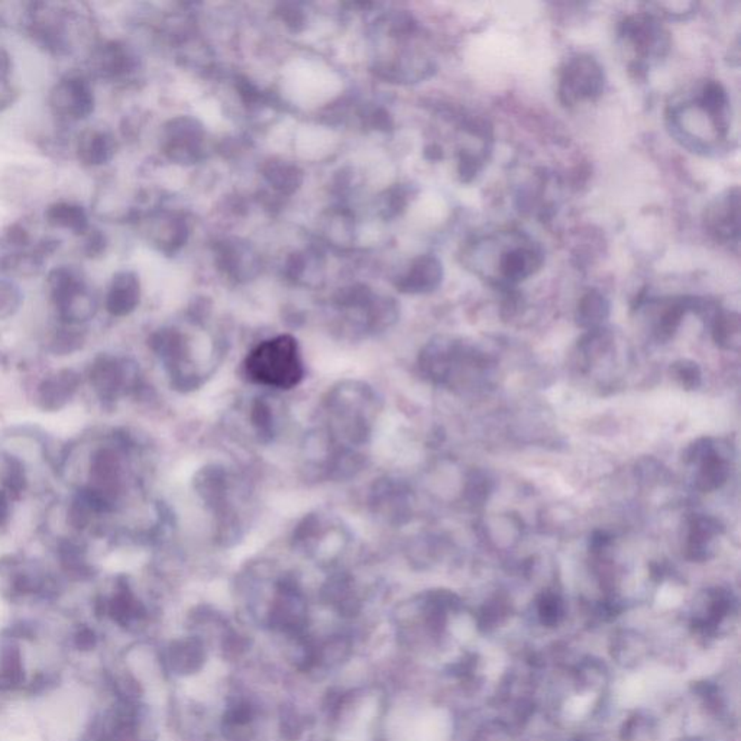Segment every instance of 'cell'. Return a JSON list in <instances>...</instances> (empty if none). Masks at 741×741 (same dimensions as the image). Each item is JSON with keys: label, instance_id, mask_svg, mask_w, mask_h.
Returning <instances> with one entry per match:
<instances>
[{"label": "cell", "instance_id": "cell-1", "mask_svg": "<svg viewBox=\"0 0 741 741\" xmlns=\"http://www.w3.org/2000/svg\"><path fill=\"white\" fill-rule=\"evenodd\" d=\"M666 119L672 136L686 150L714 154L730 133L728 93L719 81H704L692 99L671 105Z\"/></svg>", "mask_w": 741, "mask_h": 741}, {"label": "cell", "instance_id": "cell-2", "mask_svg": "<svg viewBox=\"0 0 741 741\" xmlns=\"http://www.w3.org/2000/svg\"><path fill=\"white\" fill-rule=\"evenodd\" d=\"M466 269L489 283L511 287L535 276L544 262V252L521 232L507 231L473 239L462 255Z\"/></svg>", "mask_w": 741, "mask_h": 741}, {"label": "cell", "instance_id": "cell-3", "mask_svg": "<svg viewBox=\"0 0 741 741\" xmlns=\"http://www.w3.org/2000/svg\"><path fill=\"white\" fill-rule=\"evenodd\" d=\"M245 372L251 381L276 389H291L305 379L298 342L291 334L261 342L246 356Z\"/></svg>", "mask_w": 741, "mask_h": 741}, {"label": "cell", "instance_id": "cell-4", "mask_svg": "<svg viewBox=\"0 0 741 741\" xmlns=\"http://www.w3.org/2000/svg\"><path fill=\"white\" fill-rule=\"evenodd\" d=\"M618 38L626 54L633 59L630 66L635 70H647L671 51V33L652 12H639L624 19Z\"/></svg>", "mask_w": 741, "mask_h": 741}, {"label": "cell", "instance_id": "cell-5", "mask_svg": "<svg viewBox=\"0 0 741 741\" xmlns=\"http://www.w3.org/2000/svg\"><path fill=\"white\" fill-rule=\"evenodd\" d=\"M606 87V74L594 57L581 54L572 57L562 67L558 96L563 106L599 99Z\"/></svg>", "mask_w": 741, "mask_h": 741}, {"label": "cell", "instance_id": "cell-6", "mask_svg": "<svg viewBox=\"0 0 741 741\" xmlns=\"http://www.w3.org/2000/svg\"><path fill=\"white\" fill-rule=\"evenodd\" d=\"M704 228L717 242L737 245L740 238V188H728L707 206Z\"/></svg>", "mask_w": 741, "mask_h": 741}, {"label": "cell", "instance_id": "cell-7", "mask_svg": "<svg viewBox=\"0 0 741 741\" xmlns=\"http://www.w3.org/2000/svg\"><path fill=\"white\" fill-rule=\"evenodd\" d=\"M50 103L57 114L73 121L88 118L95 111V95L90 83L78 76L59 81L52 88Z\"/></svg>", "mask_w": 741, "mask_h": 741}, {"label": "cell", "instance_id": "cell-8", "mask_svg": "<svg viewBox=\"0 0 741 741\" xmlns=\"http://www.w3.org/2000/svg\"><path fill=\"white\" fill-rule=\"evenodd\" d=\"M205 133L197 121L191 118H176L164 129V150L177 162H196L202 157Z\"/></svg>", "mask_w": 741, "mask_h": 741}, {"label": "cell", "instance_id": "cell-9", "mask_svg": "<svg viewBox=\"0 0 741 741\" xmlns=\"http://www.w3.org/2000/svg\"><path fill=\"white\" fill-rule=\"evenodd\" d=\"M444 279V265L435 255L416 258L397 279V288L406 294H426L436 290Z\"/></svg>", "mask_w": 741, "mask_h": 741}, {"label": "cell", "instance_id": "cell-10", "mask_svg": "<svg viewBox=\"0 0 741 741\" xmlns=\"http://www.w3.org/2000/svg\"><path fill=\"white\" fill-rule=\"evenodd\" d=\"M141 300L140 279L133 271L114 274L111 288L107 293L106 307L114 316H126L133 313Z\"/></svg>", "mask_w": 741, "mask_h": 741}, {"label": "cell", "instance_id": "cell-11", "mask_svg": "<svg viewBox=\"0 0 741 741\" xmlns=\"http://www.w3.org/2000/svg\"><path fill=\"white\" fill-rule=\"evenodd\" d=\"M723 533V526L717 518L700 516L695 517L690 526L686 552L692 561H709L712 558V542Z\"/></svg>", "mask_w": 741, "mask_h": 741}, {"label": "cell", "instance_id": "cell-12", "mask_svg": "<svg viewBox=\"0 0 741 741\" xmlns=\"http://www.w3.org/2000/svg\"><path fill=\"white\" fill-rule=\"evenodd\" d=\"M116 152L114 136L105 131L90 129L81 133L78 143V160L90 167L103 166L111 161Z\"/></svg>", "mask_w": 741, "mask_h": 741}, {"label": "cell", "instance_id": "cell-13", "mask_svg": "<svg viewBox=\"0 0 741 741\" xmlns=\"http://www.w3.org/2000/svg\"><path fill=\"white\" fill-rule=\"evenodd\" d=\"M609 306L608 298L599 290H590L581 297L578 307H576V325L584 327L587 331L599 329L602 324L608 319Z\"/></svg>", "mask_w": 741, "mask_h": 741}, {"label": "cell", "instance_id": "cell-14", "mask_svg": "<svg viewBox=\"0 0 741 741\" xmlns=\"http://www.w3.org/2000/svg\"><path fill=\"white\" fill-rule=\"evenodd\" d=\"M80 384L78 375L73 370H61L56 379L47 380L41 386L40 398L48 410H57L63 407L70 400L74 391Z\"/></svg>", "mask_w": 741, "mask_h": 741}, {"label": "cell", "instance_id": "cell-15", "mask_svg": "<svg viewBox=\"0 0 741 741\" xmlns=\"http://www.w3.org/2000/svg\"><path fill=\"white\" fill-rule=\"evenodd\" d=\"M48 224L54 228L66 229L74 235H85L88 231V217L81 206L73 203H56L45 214Z\"/></svg>", "mask_w": 741, "mask_h": 741}, {"label": "cell", "instance_id": "cell-16", "mask_svg": "<svg viewBox=\"0 0 741 741\" xmlns=\"http://www.w3.org/2000/svg\"><path fill=\"white\" fill-rule=\"evenodd\" d=\"M96 69L105 78H119L133 70V57L125 48L111 42L100 48L95 59Z\"/></svg>", "mask_w": 741, "mask_h": 741}, {"label": "cell", "instance_id": "cell-17", "mask_svg": "<svg viewBox=\"0 0 741 741\" xmlns=\"http://www.w3.org/2000/svg\"><path fill=\"white\" fill-rule=\"evenodd\" d=\"M698 463H700V472H698L697 485L701 491H716L726 484L730 475V466L727 459L717 449Z\"/></svg>", "mask_w": 741, "mask_h": 741}, {"label": "cell", "instance_id": "cell-18", "mask_svg": "<svg viewBox=\"0 0 741 741\" xmlns=\"http://www.w3.org/2000/svg\"><path fill=\"white\" fill-rule=\"evenodd\" d=\"M712 339L719 348L738 351L741 343V325L738 313H717L712 322Z\"/></svg>", "mask_w": 741, "mask_h": 741}, {"label": "cell", "instance_id": "cell-19", "mask_svg": "<svg viewBox=\"0 0 741 741\" xmlns=\"http://www.w3.org/2000/svg\"><path fill=\"white\" fill-rule=\"evenodd\" d=\"M264 176L272 188L281 193H293L300 188L303 176L297 167L291 166L286 161H271L264 169Z\"/></svg>", "mask_w": 741, "mask_h": 741}, {"label": "cell", "instance_id": "cell-20", "mask_svg": "<svg viewBox=\"0 0 741 741\" xmlns=\"http://www.w3.org/2000/svg\"><path fill=\"white\" fill-rule=\"evenodd\" d=\"M92 381L105 396H112L121 389L124 372L118 363L103 360L93 368Z\"/></svg>", "mask_w": 741, "mask_h": 741}, {"label": "cell", "instance_id": "cell-21", "mask_svg": "<svg viewBox=\"0 0 741 741\" xmlns=\"http://www.w3.org/2000/svg\"><path fill=\"white\" fill-rule=\"evenodd\" d=\"M188 238V228L180 219H164V224L157 226L154 241L161 250H177Z\"/></svg>", "mask_w": 741, "mask_h": 741}, {"label": "cell", "instance_id": "cell-22", "mask_svg": "<svg viewBox=\"0 0 741 741\" xmlns=\"http://www.w3.org/2000/svg\"><path fill=\"white\" fill-rule=\"evenodd\" d=\"M252 425L261 437L271 439L276 434V415L272 413L271 404L265 398H258L252 406Z\"/></svg>", "mask_w": 741, "mask_h": 741}, {"label": "cell", "instance_id": "cell-23", "mask_svg": "<svg viewBox=\"0 0 741 741\" xmlns=\"http://www.w3.org/2000/svg\"><path fill=\"white\" fill-rule=\"evenodd\" d=\"M119 462L114 452L100 451L93 459L92 473L96 481L112 485L118 478Z\"/></svg>", "mask_w": 741, "mask_h": 741}, {"label": "cell", "instance_id": "cell-24", "mask_svg": "<svg viewBox=\"0 0 741 741\" xmlns=\"http://www.w3.org/2000/svg\"><path fill=\"white\" fill-rule=\"evenodd\" d=\"M671 374L682 389H697L701 386V370L698 367V363L692 361L682 360L673 363L671 368Z\"/></svg>", "mask_w": 741, "mask_h": 741}, {"label": "cell", "instance_id": "cell-25", "mask_svg": "<svg viewBox=\"0 0 741 741\" xmlns=\"http://www.w3.org/2000/svg\"><path fill=\"white\" fill-rule=\"evenodd\" d=\"M224 257V265L231 274L235 276H242L248 274L251 269H253V260L251 257L250 250L242 245H233L226 248V255Z\"/></svg>", "mask_w": 741, "mask_h": 741}, {"label": "cell", "instance_id": "cell-26", "mask_svg": "<svg viewBox=\"0 0 741 741\" xmlns=\"http://www.w3.org/2000/svg\"><path fill=\"white\" fill-rule=\"evenodd\" d=\"M492 491V482L487 473L477 471L472 472L466 481L465 496L471 504H482L489 499Z\"/></svg>", "mask_w": 741, "mask_h": 741}, {"label": "cell", "instance_id": "cell-27", "mask_svg": "<svg viewBox=\"0 0 741 741\" xmlns=\"http://www.w3.org/2000/svg\"><path fill=\"white\" fill-rule=\"evenodd\" d=\"M23 294L15 283L0 279V319H6L18 310Z\"/></svg>", "mask_w": 741, "mask_h": 741}, {"label": "cell", "instance_id": "cell-28", "mask_svg": "<svg viewBox=\"0 0 741 741\" xmlns=\"http://www.w3.org/2000/svg\"><path fill=\"white\" fill-rule=\"evenodd\" d=\"M539 617L542 623L546 626H554L561 620L562 614H563V604L559 595L553 592H544L539 599Z\"/></svg>", "mask_w": 741, "mask_h": 741}, {"label": "cell", "instance_id": "cell-29", "mask_svg": "<svg viewBox=\"0 0 741 741\" xmlns=\"http://www.w3.org/2000/svg\"><path fill=\"white\" fill-rule=\"evenodd\" d=\"M656 8V11L652 12L659 18L668 19H686L691 15H694L697 11V4L692 2H666V4H654L650 5Z\"/></svg>", "mask_w": 741, "mask_h": 741}, {"label": "cell", "instance_id": "cell-30", "mask_svg": "<svg viewBox=\"0 0 741 741\" xmlns=\"http://www.w3.org/2000/svg\"><path fill=\"white\" fill-rule=\"evenodd\" d=\"M30 241L28 231L23 228V224H11L2 236V242L8 248L9 252H23Z\"/></svg>", "mask_w": 741, "mask_h": 741}, {"label": "cell", "instance_id": "cell-31", "mask_svg": "<svg viewBox=\"0 0 741 741\" xmlns=\"http://www.w3.org/2000/svg\"><path fill=\"white\" fill-rule=\"evenodd\" d=\"M6 470L8 471L5 473V485H6L11 491L19 494V492L25 489V473H23V465H21L18 461H15V459H9L8 468H6Z\"/></svg>", "mask_w": 741, "mask_h": 741}, {"label": "cell", "instance_id": "cell-32", "mask_svg": "<svg viewBox=\"0 0 741 741\" xmlns=\"http://www.w3.org/2000/svg\"><path fill=\"white\" fill-rule=\"evenodd\" d=\"M81 345V334L74 331H63L57 334L54 351L59 353L73 352Z\"/></svg>", "mask_w": 741, "mask_h": 741}, {"label": "cell", "instance_id": "cell-33", "mask_svg": "<svg viewBox=\"0 0 741 741\" xmlns=\"http://www.w3.org/2000/svg\"><path fill=\"white\" fill-rule=\"evenodd\" d=\"M107 248V238L103 232L92 231L90 235L86 239L85 252L87 257L96 258L100 257Z\"/></svg>", "mask_w": 741, "mask_h": 741}, {"label": "cell", "instance_id": "cell-34", "mask_svg": "<svg viewBox=\"0 0 741 741\" xmlns=\"http://www.w3.org/2000/svg\"><path fill=\"white\" fill-rule=\"evenodd\" d=\"M88 510H90V506L86 503L85 499H81L80 503H74L70 511L71 525L76 528H85L90 521Z\"/></svg>", "mask_w": 741, "mask_h": 741}, {"label": "cell", "instance_id": "cell-35", "mask_svg": "<svg viewBox=\"0 0 741 741\" xmlns=\"http://www.w3.org/2000/svg\"><path fill=\"white\" fill-rule=\"evenodd\" d=\"M9 71V59L5 56L4 52L0 51V81H4L6 74Z\"/></svg>", "mask_w": 741, "mask_h": 741}, {"label": "cell", "instance_id": "cell-36", "mask_svg": "<svg viewBox=\"0 0 741 741\" xmlns=\"http://www.w3.org/2000/svg\"><path fill=\"white\" fill-rule=\"evenodd\" d=\"M8 516V501L4 492H0V523Z\"/></svg>", "mask_w": 741, "mask_h": 741}]
</instances>
